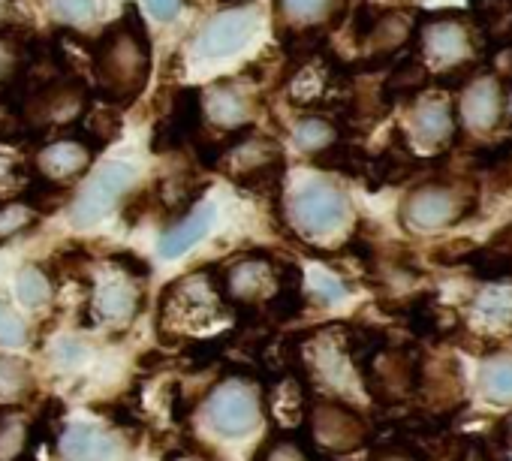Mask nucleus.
<instances>
[{"instance_id":"36","label":"nucleus","mask_w":512,"mask_h":461,"mask_svg":"<svg viewBox=\"0 0 512 461\" xmlns=\"http://www.w3.org/2000/svg\"><path fill=\"white\" fill-rule=\"evenodd\" d=\"M25 341H28L25 323L10 308L0 305V344H4V347H22Z\"/></svg>"},{"instance_id":"26","label":"nucleus","mask_w":512,"mask_h":461,"mask_svg":"<svg viewBox=\"0 0 512 461\" xmlns=\"http://www.w3.org/2000/svg\"><path fill=\"white\" fill-rule=\"evenodd\" d=\"M281 16L290 22H317L332 13V28L344 19V0H278Z\"/></svg>"},{"instance_id":"14","label":"nucleus","mask_w":512,"mask_h":461,"mask_svg":"<svg viewBox=\"0 0 512 461\" xmlns=\"http://www.w3.org/2000/svg\"><path fill=\"white\" fill-rule=\"evenodd\" d=\"M410 133L422 148H434V151H452L461 142L455 109L446 100L416 103L410 112Z\"/></svg>"},{"instance_id":"32","label":"nucleus","mask_w":512,"mask_h":461,"mask_svg":"<svg viewBox=\"0 0 512 461\" xmlns=\"http://www.w3.org/2000/svg\"><path fill=\"white\" fill-rule=\"evenodd\" d=\"M49 10L58 22L88 25L97 19V0H49Z\"/></svg>"},{"instance_id":"29","label":"nucleus","mask_w":512,"mask_h":461,"mask_svg":"<svg viewBox=\"0 0 512 461\" xmlns=\"http://www.w3.org/2000/svg\"><path fill=\"white\" fill-rule=\"evenodd\" d=\"M302 311H305V293H302V287H278V293L266 305V317L263 320H272L275 326H281V323L296 320Z\"/></svg>"},{"instance_id":"46","label":"nucleus","mask_w":512,"mask_h":461,"mask_svg":"<svg viewBox=\"0 0 512 461\" xmlns=\"http://www.w3.org/2000/svg\"><path fill=\"white\" fill-rule=\"evenodd\" d=\"M229 4H235V0H229Z\"/></svg>"},{"instance_id":"27","label":"nucleus","mask_w":512,"mask_h":461,"mask_svg":"<svg viewBox=\"0 0 512 461\" xmlns=\"http://www.w3.org/2000/svg\"><path fill=\"white\" fill-rule=\"evenodd\" d=\"M338 136H341L338 124L329 121V118H320V115L302 118V121L293 127L296 145H299L302 151H308V154H317V151L329 148L332 142H338Z\"/></svg>"},{"instance_id":"9","label":"nucleus","mask_w":512,"mask_h":461,"mask_svg":"<svg viewBox=\"0 0 512 461\" xmlns=\"http://www.w3.org/2000/svg\"><path fill=\"white\" fill-rule=\"evenodd\" d=\"M133 184V169L127 163H106L100 166V172L82 187V193L73 202V223L76 226H91L100 217H106L112 211V205L127 193V187Z\"/></svg>"},{"instance_id":"6","label":"nucleus","mask_w":512,"mask_h":461,"mask_svg":"<svg viewBox=\"0 0 512 461\" xmlns=\"http://www.w3.org/2000/svg\"><path fill=\"white\" fill-rule=\"evenodd\" d=\"M449 157H452V151H440V154H434V157H419V154H413V148H410L404 130L398 127V130H392L389 145H386L374 160H368V172H365L368 190H383V187L404 184V181L416 178V175L425 172V169H440Z\"/></svg>"},{"instance_id":"35","label":"nucleus","mask_w":512,"mask_h":461,"mask_svg":"<svg viewBox=\"0 0 512 461\" xmlns=\"http://www.w3.org/2000/svg\"><path fill=\"white\" fill-rule=\"evenodd\" d=\"M380 16H383V10H380V7H371V4H362V7H356V10H353L350 31H353V40H356L359 46H365V43H368V37H371L374 25L380 22Z\"/></svg>"},{"instance_id":"37","label":"nucleus","mask_w":512,"mask_h":461,"mask_svg":"<svg viewBox=\"0 0 512 461\" xmlns=\"http://www.w3.org/2000/svg\"><path fill=\"white\" fill-rule=\"evenodd\" d=\"M28 386V371L25 365L13 362V359H4L0 356V392L4 395H16Z\"/></svg>"},{"instance_id":"21","label":"nucleus","mask_w":512,"mask_h":461,"mask_svg":"<svg viewBox=\"0 0 512 461\" xmlns=\"http://www.w3.org/2000/svg\"><path fill=\"white\" fill-rule=\"evenodd\" d=\"M464 269H470L473 278L479 281H488V284H503L512 278V254L506 251H497L491 245H476L464 263Z\"/></svg>"},{"instance_id":"38","label":"nucleus","mask_w":512,"mask_h":461,"mask_svg":"<svg viewBox=\"0 0 512 461\" xmlns=\"http://www.w3.org/2000/svg\"><path fill=\"white\" fill-rule=\"evenodd\" d=\"M112 263H115L118 269H124L127 275H133V278H151V263L142 260V257L133 254V251H118V254H112Z\"/></svg>"},{"instance_id":"19","label":"nucleus","mask_w":512,"mask_h":461,"mask_svg":"<svg viewBox=\"0 0 512 461\" xmlns=\"http://www.w3.org/2000/svg\"><path fill=\"white\" fill-rule=\"evenodd\" d=\"M253 461H329V458L320 455L311 446L308 434L299 428V431H275L272 437H266Z\"/></svg>"},{"instance_id":"13","label":"nucleus","mask_w":512,"mask_h":461,"mask_svg":"<svg viewBox=\"0 0 512 461\" xmlns=\"http://www.w3.org/2000/svg\"><path fill=\"white\" fill-rule=\"evenodd\" d=\"M256 31L253 13H223L217 16L196 40V58L199 61H220L235 52H241Z\"/></svg>"},{"instance_id":"24","label":"nucleus","mask_w":512,"mask_h":461,"mask_svg":"<svg viewBox=\"0 0 512 461\" xmlns=\"http://www.w3.org/2000/svg\"><path fill=\"white\" fill-rule=\"evenodd\" d=\"M64 202H70V190H67V184L52 181V178H46V175L28 178V187H25V205H28L34 214H55Z\"/></svg>"},{"instance_id":"43","label":"nucleus","mask_w":512,"mask_h":461,"mask_svg":"<svg viewBox=\"0 0 512 461\" xmlns=\"http://www.w3.org/2000/svg\"><path fill=\"white\" fill-rule=\"evenodd\" d=\"M145 7H148V13H151L157 22H169V19L178 16L181 0H145Z\"/></svg>"},{"instance_id":"12","label":"nucleus","mask_w":512,"mask_h":461,"mask_svg":"<svg viewBox=\"0 0 512 461\" xmlns=\"http://www.w3.org/2000/svg\"><path fill=\"white\" fill-rule=\"evenodd\" d=\"M269 281H275L272 260H269V254H260V251L250 254L247 260H241L238 266H232L229 272L217 275L220 296L226 302H235L244 308H256V302L266 296Z\"/></svg>"},{"instance_id":"8","label":"nucleus","mask_w":512,"mask_h":461,"mask_svg":"<svg viewBox=\"0 0 512 461\" xmlns=\"http://www.w3.org/2000/svg\"><path fill=\"white\" fill-rule=\"evenodd\" d=\"M208 419L220 434L241 437L260 422V398H256L241 377H226L220 386L211 389L208 398Z\"/></svg>"},{"instance_id":"7","label":"nucleus","mask_w":512,"mask_h":461,"mask_svg":"<svg viewBox=\"0 0 512 461\" xmlns=\"http://www.w3.org/2000/svg\"><path fill=\"white\" fill-rule=\"evenodd\" d=\"M347 196L326 184V181H311L305 184L293 202H290V214H293V223L302 229L308 236H323V233H332L338 229L344 220H347Z\"/></svg>"},{"instance_id":"40","label":"nucleus","mask_w":512,"mask_h":461,"mask_svg":"<svg viewBox=\"0 0 512 461\" xmlns=\"http://www.w3.org/2000/svg\"><path fill=\"white\" fill-rule=\"evenodd\" d=\"M193 407H196V401H193V398H184V395H181V386H178V383H172V422L187 425V419H190Z\"/></svg>"},{"instance_id":"3","label":"nucleus","mask_w":512,"mask_h":461,"mask_svg":"<svg viewBox=\"0 0 512 461\" xmlns=\"http://www.w3.org/2000/svg\"><path fill=\"white\" fill-rule=\"evenodd\" d=\"M302 431L308 434L311 446L326 455V452H356L371 440V425L368 419L335 398H311L308 413L302 422Z\"/></svg>"},{"instance_id":"20","label":"nucleus","mask_w":512,"mask_h":461,"mask_svg":"<svg viewBox=\"0 0 512 461\" xmlns=\"http://www.w3.org/2000/svg\"><path fill=\"white\" fill-rule=\"evenodd\" d=\"M368 160H371V157H368L359 145L341 142V139L332 142L329 148H323V151L314 154V166L329 169V172H344V175H350V178H365Z\"/></svg>"},{"instance_id":"42","label":"nucleus","mask_w":512,"mask_h":461,"mask_svg":"<svg viewBox=\"0 0 512 461\" xmlns=\"http://www.w3.org/2000/svg\"><path fill=\"white\" fill-rule=\"evenodd\" d=\"M151 199H154V190H142V193H136L127 205H124V220L133 226L145 211H148V205H151Z\"/></svg>"},{"instance_id":"31","label":"nucleus","mask_w":512,"mask_h":461,"mask_svg":"<svg viewBox=\"0 0 512 461\" xmlns=\"http://www.w3.org/2000/svg\"><path fill=\"white\" fill-rule=\"evenodd\" d=\"M16 293H19V299H22L28 308H40V305L49 302L52 284H49V278H46L43 272H37V269H22V272H19V281H16Z\"/></svg>"},{"instance_id":"4","label":"nucleus","mask_w":512,"mask_h":461,"mask_svg":"<svg viewBox=\"0 0 512 461\" xmlns=\"http://www.w3.org/2000/svg\"><path fill=\"white\" fill-rule=\"evenodd\" d=\"M416 52L422 61L434 64H461L470 61L479 37L464 10H440V13H419L416 16Z\"/></svg>"},{"instance_id":"18","label":"nucleus","mask_w":512,"mask_h":461,"mask_svg":"<svg viewBox=\"0 0 512 461\" xmlns=\"http://www.w3.org/2000/svg\"><path fill=\"white\" fill-rule=\"evenodd\" d=\"M61 452L67 461H109L115 443L94 425H70L61 437Z\"/></svg>"},{"instance_id":"2","label":"nucleus","mask_w":512,"mask_h":461,"mask_svg":"<svg viewBox=\"0 0 512 461\" xmlns=\"http://www.w3.org/2000/svg\"><path fill=\"white\" fill-rule=\"evenodd\" d=\"M479 208V184L476 178H452L434 175L410 190L401 205V223L410 233H434L443 226L464 223Z\"/></svg>"},{"instance_id":"23","label":"nucleus","mask_w":512,"mask_h":461,"mask_svg":"<svg viewBox=\"0 0 512 461\" xmlns=\"http://www.w3.org/2000/svg\"><path fill=\"white\" fill-rule=\"evenodd\" d=\"M139 305H142V296L124 284H106V287H100V293L94 299L97 317H103V320H130L139 311Z\"/></svg>"},{"instance_id":"17","label":"nucleus","mask_w":512,"mask_h":461,"mask_svg":"<svg viewBox=\"0 0 512 461\" xmlns=\"http://www.w3.org/2000/svg\"><path fill=\"white\" fill-rule=\"evenodd\" d=\"M211 223H214V205H208V202L193 205V208L187 211V217L178 220V223L169 229V233L160 239V257H166V260L181 257V254L190 251L199 239H205V233L211 229Z\"/></svg>"},{"instance_id":"28","label":"nucleus","mask_w":512,"mask_h":461,"mask_svg":"<svg viewBox=\"0 0 512 461\" xmlns=\"http://www.w3.org/2000/svg\"><path fill=\"white\" fill-rule=\"evenodd\" d=\"M467 163L470 169L476 172H488V175H497V172H506L512 166V136L506 139H497L491 145H476L467 151Z\"/></svg>"},{"instance_id":"44","label":"nucleus","mask_w":512,"mask_h":461,"mask_svg":"<svg viewBox=\"0 0 512 461\" xmlns=\"http://www.w3.org/2000/svg\"><path fill=\"white\" fill-rule=\"evenodd\" d=\"M166 362V356L160 353V350H154V353H142L139 356V368L145 371V374H157V368Z\"/></svg>"},{"instance_id":"34","label":"nucleus","mask_w":512,"mask_h":461,"mask_svg":"<svg viewBox=\"0 0 512 461\" xmlns=\"http://www.w3.org/2000/svg\"><path fill=\"white\" fill-rule=\"evenodd\" d=\"M473 248H476V245H473L470 239H455V242H449V245L434 248V251L428 254V260H431L434 266H443V269H464V263H467V257H470Z\"/></svg>"},{"instance_id":"45","label":"nucleus","mask_w":512,"mask_h":461,"mask_svg":"<svg viewBox=\"0 0 512 461\" xmlns=\"http://www.w3.org/2000/svg\"><path fill=\"white\" fill-rule=\"evenodd\" d=\"M76 356H79V350H73V341H64V344H61V359H64V362H73Z\"/></svg>"},{"instance_id":"33","label":"nucleus","mask_w":512,"mask_h":461,"mask_svg":"<svg viewBox=\"0 0 512 461\" xmlns=\"http://www.w3.org/2000/svg\"><path fill=\"white\" fill-rule=\"evenodd\" d=\"M34 223V214L28 205H19V202H0V239H13L25 229H31Z\"/></svg>"},{"instance_id":"16","label":"nucleus","mask_w":512,"mask_h":461,"mask_svg":"<svg viewBox=\"0 0 512 461\" xmlns=\"http://www.w3.org/2000/svg\"><path fill=\"white\" fill-rule=\"evenodd\" d=\"M91 160H94V151L82 139L67 136V139H58V142L46 145L37 154V169H40V175L67 184L76 175H82L91 166Z\"/></svg>"},{"instance_id":"11","label":"nucleus","mask_w":512,"mask_h":461,"mask_svg":"<svg viewBox=\"0 0 512 461\" xmlns=\"http://www.w3.org/2000/svg\"><path fill=\"white\" fill-rule=\"evenodd\" d=\"M169 106H172V112L157 124V130L151 136V151L154 154L178 151V148H184L187 142H193L199 136V124H202V91L199 88H181Z\"/></svg>"},{"instance_id":"39","label":"nucleus","mask_w":512,"mask_h":461,"mask_svg":"<svg viewBox=\"0 0 512 461\" xmlns=\"http://www.w3.org/2000/svg\"><path fill=\"white\" fill-rule=\"evenodd\" d=\"M479 311L485 317H509L512 314V293H494L479 299Z\"/></svg>"},{"instance_id":"41","label":"nucleus","mask_w":512,"mask_h":461,"mask_svg":"<svg viewBox=\"0 0 512 461\" xmlns=\"http://www.w3.org/2000/svg\"><path fill=\"white\" fill-rule=\"evenodd\" d=\"M488 443L494 446V449H512V413L509 416H503V419H497V425L491 428V437H488Z\"/></svg>"},{"instance_id":"25","label":"nucleus","mask_w":512,"mask_h":461,"mask_svg":"<svg viewBox=\"0 0 512 461\" xmlns=\"http://www.w3.org/2000/svg\"><path fill=\"white\" fill-rule=\"evenodd\" d=\"M479 389L491 401H509L512 398V356H503V353L488 356L479 371Z\"/></svg>"},{"instance_id":"15","label":"nucleus","mask_w":512,"mask_h":461,"mask_svg":"<svg viewBox=\"0 0 512 461\" xmlns=\"http://www.w3.org/2000/svg\"><path fill=\"white\" fill-rule=\"evenodd\" d=\"M425 88H431V73L428 64L422 61V55L416 52V46H407L389 67L386 82L380 85L383 100L389 106L398 103H413L419 94H425Z\"/></svg>"},{"instance_id":"30","label":"nucleus","mask_w":512,"mask_h":461,"mask_svg":"<svg viewBox=\"0 0 512 461\" xmlns=\"http://www.w3.org/2000/svg\"><path fill=\"white\" fill-rule=\"evenodd\" d=\"M28 58L25 40L0 31V85H10L22 76V64Z\"/></svg>"},{"instance_id":"1","label":"nucleus","mask_w":512,"mask_h":461,"mask_svg":"<svg viewBox=\"0 0 512 461\" xmlns=\"http://www.w3.org/2000/svg\"><path fill=\"white\" fill-rule=\"evenodd\" d=\"M94 73L103 100L112 106H130L145 91L151 73V40L136 4H127L124 16L94 43Z\"/></svg>"},{"instance_id":"5","label":"nucleus","mask_w":512,"mask_h":461,"mask_svg":"<svg viewBox=\"0 0 512 461\" xmlns=\"http://www.w3.org/2000/svg\"><path fill=\"white\" fill-rule=\"evenodd\" d=\"M19 106L25 109V127L37 133L49 127H70L88 112V88L70 73L64 79H43L22 94Z\"/></svg>"},{"instance_id":"22","label":"nucleus","mask_w":512,"mask_h":461,"mask_svg":"<svg viewBox=\"0 0 512 461\" xmlns=\"http://www.w3.org/2000/svg\"><path fill=\"white\" fill-rule=\"evenodd\" d=\"M202 109H208V115L217 124H238L244 118V109L247 106H244L241 94L235 91L232 79H220V82H214L205 91V106Z\"/></svg>"},{"instance_id":"10","label":"nucleus","mask_w":512,"mask_h":461,"mask_svg":"<svg viewBox=\"0 0 512 461\" xmlns=\"http://www.w3.org/2000/svg\"><path fill=\"white\" fill-rule=\"evenodd\" d=\"M506 82L497 76H476L467 88H461L458 115L467 130L491 133L506 121Z\"/></svg>"}]
</instances>
